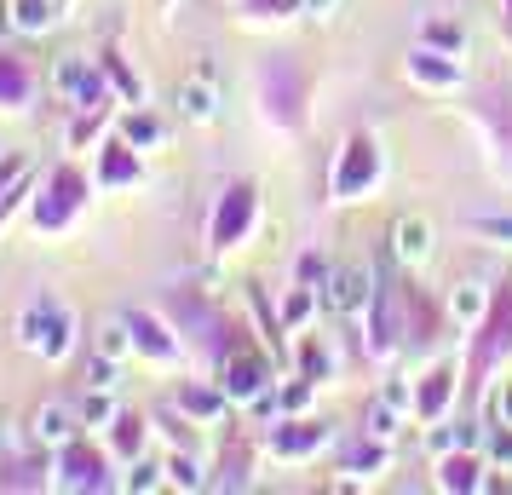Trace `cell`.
Masks as SVG:
<instances>
[{"instance_id": "1", "label": "cell", "mask_w": 512, "mask_h": 495, "mask_svg": "<svg viewBox=\"0 0 512 495\" xmlns=\"http://www.w3.org/2000/svg\"><path fill=\"white\" fill-rule=\"evenodd\" d=\"M18 340H24L29 352L64 357L70 352V317H64V311H47V323H41V306H29L24 323H18Z\"/></svg>"}, {"instance_id": "11", "label": "cell", "mask_w": 512, "mask_h": 495, "mask_svg": "<svg viewBox=\"0 0 512 495\" xmlns=\"http://www.w3.org/2000/svg\"><path fill=\"white\" fill-rule=\"evenodd\" d=\"M438 484L443 490H484V478H478V461L472 455H449L438 467Z\"/></svg>"}, {"instance_id": "23", "label": "cell", "mask_w": 512, "mask_h": 495, "mask_svg": "<svg viewBox=\"0 0 512 495\" xmlns=\"http://www.w3.org/2000/svg\"><path fill=\"white\" fill-rule=\"evenodd\" d=\"M323 438H328L323 426H317V432H282V438H277V449H282V455H300V449L323 444Z\"/></svg>"}, {"instance_id": "2", "label": "cell", "mask_w": 512, "mask_h": 495, "mask_svg": "<svg viewBox=\"0 0 512 495\" xmlns=\"http://www.w3.org/2000/svg\"><path fill=\"white\" fill-rule=\"evenodd\" d=\"M75 426H81V415H75L70 403H41L35 421H29V432H35L41 449H64V444H75Z\"/></svg>"}, {"instance_id": "10", "label": "cell", "mask_w": 512, "mask_h": 495, "mask_svg": "<svg viewBox=\"0 0 512 495\" xmlns=\"http://www.w3.org/2000/svg\"><path fill=\"white\" fill-rule=\"evenodd\" d=\"M52 18H58V0H12V29L18 35H41V29H52Z\"/></svg>"}, {"instance_id": "4", "label": "cell", "mask_w": 512, "mask_h": 495, "mask_svg": "<svg viewBox=\"0 0 512 495\" xmlns=\"http://www.w3.org/2000/svg\"><path fill=\"white\" fill-rule=\"evenodd\" d=\"M328 306L340 311V317H357V311L369 306V271L363 265H340L328 277Z\"/></svg>"}, {"instance_id": "13", "label": "cell", "mask_w": 512, "mask_h": 495, "mask_svg": "<svg viewBox=\"0 0 512 495\" xmlns=\"http://www.w3.org/2000/svg\"><path fill=\"white\" fill-rule=\"evenodd\" d=\"M75 415H81V426H116V398H110V386H93L87 398L75 403Z\"/></svg>"}, {"instance_id": "14", "label": "cell", "mask_w": 512, "mask_h": 495, "mask_svg": "<svg viewBox=\"0 0 512 495\" xmlns=\"http://www.w3.org/2000/svg\"><path fill=\"white\" fill-rule=\"evenodd\" d=\"M127 329H133V323H116V317H110V323L98 329L93 352H98V357H116V363H121V357L133 352V340H139V334H127Z\"/></svg>"}, {"instance_id": "26", "label": "cell", "mask_w": 512, "mask_h": 495, "mask_svg": "<svg viewBox=\"0 0 512 495\" xmlns=\"http://www.w3.org/2000/svg\"><path fill=\"white\" fill-rule=\"evenodd\" d=\"M443 380H449V369H432V386L420 392V409H426V415H438V403H443Z\"/></svg>"}, {"instance_id": "24", "label": "cell", "mask_w": 512, "mask_h": 495, "mask_svg": "<svg viewBox=\"0 0 512 495\" xmlns=\"http://www.w3.org/2000/svg\"><path fill=\"white\" fill-rule=\"evenodd\" d=\"M121 133H127V144H156V133H162V127H156L150 116H139V121L127 116V121H121Z\"/></svg>"}, {"instance_id": "15", "label": "cell", "mask_w": 512, "mask_h": 495, "mask_svg": "<svg viewBox=\"0 0 512 495\" xmlns=\"http://www.w3.org/2000/svg\"><path fill=\"white\" fill-rule=\"evenodd\" d=\"M225 398H231V392H208V386H185V392H179V403H185L196 421H213V415H225Z\"/></svg>"}, {"instance_id": "30", "label": "cell", "mask_w": 512, "mask_h": 495, "mask_svg": "<svg viewBox=\"0 0 512 495\" xmlns=\"http://www.w3.org/2000/svg\"><path fill=\"white\" fill-rule=\"evenodd\" d=\"M305 6H311V12H334V6H340V0H305Z\"/></svg>"}, {"instance_id": "31", "label": "cell", "mask_w": 512, "mask_h": 495, "mask_svg": "<svg viewBox=\"0 0 512 495\" xmlns=\"http://www.w3.org/2000/svg\"><path fill=\"white\" fill-rule=\"evenodd\" d=\"M271 6H300V0H271Z\"/></svg>"}, {"instance_id": "5", "label": "cell", "mask_w": 512, "mask_h": 495, "mask_svg": "<svg viewBox=\"0 0 512 495\" xmlns=\"http://www.w3.org/2000/svg\"><path fill=\"white\" fill-rule=\"evenodd\" d=\"M392 254L403 265H426V254H432V225L420 213H403L392 225Z\"/></svg>"}, {"instance_id": "9", "label": "cell", "mask_w": 512, "mask_h": 495, "mask_svg": "<svg viewBox=\"0 0 512 495\" xmlns=\"http://www.w3.org/2000/svg\"><path fill=\"white\" fill-rule=\"evenodd\" d=\"M259 386H265V369H259L254 357H236L231 369H225V392H231L236 403H254Z\"/></svg>"}, {"instance_id": "7", "label": "cell", "mask_w": 512, "mask_h": 495, "mask_svg": "<svg viewBox=\"0 0 512 495\" xmlns=\"http://www.w3.org/2000/svg\"><path fill=\"white\" fill-rule=\"evenodd\" d=\"M374 173H380V162H374V144L369 139H351L346 144V167H340L334 190H340V196H351L357 185H374Z\"/></svg>"}, {"instance_id": "25", "label": "cell", "mask_w": 512, "mask_h": 495, "mask_svg": "<svg viewBox=\"0 0 512 495\" xmlns=\"http://www.w3.org/2000/svg\"><path fill=\"white\" fill-rule=\"evenodd\" d=\"M489 455L501 461V467H512V426L495 421V432H489Z\"/></svg>"}, {"instance_id": "19", "label": "cell", "mask_w": 512, "mask_h": 495, "mask_svg": "<svg viewBox=\"0 0 512 495\" xmlns=\"http://www.w3.org/2000/svg\"><path fill=\"white\" fill-rule=\"evenodd\" d=\"M116 449L121 455H139L144 449V421L139 415H116Z\"/></svg>"}, {"instance_id": "27", "label": "cell", "mask_w": 512, "mask_h": 495, "mask_svg": "<svg viewBox=\"0 0 512 495\" xmlns=\"http://www.w3.org/2000/svg\"><path fill=\"white\" fill-rule=\"evenodd\" d=\"M472 231H478V236H501V242H512V213H507V219H472Z\"/></svg>"}, {"instance_id": "18", "label": "cell", "mask_w": 512, "mask_h": 495, "mask_svg": "<svg viewBox=\"0 0 512 495\" xmlns=\"http://www.w3.org/2000/svg\"><path fill=\"white\" fill-rule=\"evenodd\" d=\"M127 490H162L167 484V467H156V461H133V472L121 478Z\"/></svg>"}, {"instance_id": "20", "label": "cell", "mask_w": 512, "mask_h": 495, "mask_svg": "<svg viewBox=\"0 0 512 495\" xmlns=\"http://www.w3.org/2000/svg\"><path fill=\"white\" fill-rule=\"evenodd\" d=\"M426 47L461 52V47H466V29H461V24H426Z\"/></svg>"}, {"instance_id": "22", "label": "cell", "mask_w": 512, "mask_h": 495, "mask_svg": "<svg viewBox=\"0 0 512 495\" xmlns=\"http://www.w3.org/2000/svg\"><path fill=\"white\" fill-rule=\"evenodd\" d=\"M369 432H374V438H392V432H397V403L392 398H380L369 409Z\"/></svg>"}, {"instance_id": "8", "label": "cell", "mask_w": 512, "mask_h": 495, "mask_svg": "<svg viewBox=\"0 0 512 495\" xmlns=\"http://www.w3.org/2000/svg\"><path fill=\"white\" fill-rule=\"evenodd\" d=\"M58 455H64V472H58L64 490H98V484H104V461H98V455H81L75 444H64Z\"/></svg>"}, {"instance_id": "21", "label": "cell", "mask_w": 512, "mask_h": 495, "mask_svg": "<svg viewBox=\"0 0 512 495\" xmlns=\"http://www.w3.org/2000/svg\"><path fill=\"white\" fill-rule=\"evenodd\" d=\"M133 334H139V346H144L150 357H173V346L162 340V329H156L150 317H133Z\"/></svg>"}, {"instance_id": "17", "label": "cell", "mask_w": 512, "mask_h": 495, "mask_svg": "<svg viewBox=\"0 0 512 495\" xmlns=\"http://www.w3.org/2000/svg\"><path fill=\"white\" fill-rule=\"evenodd\" d=\"M167 484H173V490H202L208 478H202V467H196L190 455H173V461H167Z\"/></svg>"}, {"instance_id": "29", "label": "cell", "mask_w": 512, "mask_h": 495, "mask_svg": "<svg viewBox=\"0 0 512 495\" xmlns=\"http://www.w3.org/2000/svg\"><path fill=\"white\" fill-rule=\"evenodd\" d=\"M489 409H495V421H507V426H512V386H501V392H495V403H489Z\"/></svg>"}, {"instance_id": "16", "label": "cell", "mask_w": 512, "mask_h": 495, "mask_svg": "<svg viewBox=\"0 0 512 495\" xmlns=\"http://www.w3.org/2000/svg\"><path fill=\"white\" fill-rule=\"evenodd\" d=\"M449 306H455V317H461V323H478V317H484V306H489V294L478 283H461Z\"/></svg>"}, {"instance_id": "6", "label": "cell", "mask_w": 512, "mask_h": 495, "mask_svg": "<svg viewBox=\"0 0 512 495\" xmlns=\"http://www.w3.org/2000/svg\"><path fill=\"white\" fill-rule=\"evenodd\" d=\"M179 110H185L190 121H202V127L219 116V87H213V70H208V64H202V70L190 75L185 87H179Z\"/></svg>"}, {"instance_id": "28", "label": "cell", "mask_w": 512, "mask_h": 495, "mask_svg": "<svg viewBox=\"0 0 512 495\" xmlns=\"http://www.w3.org/2000/svg\"><path fill=\"white\" fill-rule=\"evenodd\" d=\"M311 294H317V288H300V294L288 300V311H282V317H288V323H305V311H311Z\"/></svg>"}, {"instance_id": "3", "label": "cell", "mask_w": 512, "mask_h": 495, "mask_svg": "<svg viewBox=\"0 0 512 495\" xmlns=\"http://www.w3.org/2000/svg\"><path fill=\"white\" fill-rule=\"evenodd\" d=\"M52 87L70 98V104H81V110H93V104H98V75L87 70V58H75V52H70V58H58Z\"/></svg>"}, {"instance_id": "12", "label": "cell", "mask_w": 512, "mask_h": 495, "mask_svg": "<svg viewBox=\"0 0 512 495\" xmlns=\"http://www.w3.org/2000/svg\"><path fill=\"white\" fill-rule=\"evenodd\" d=\"M409 75H415V81H426V87H461V70H455V64H438V52H420V58H409Z\"/></svg>"}]
</instances>
